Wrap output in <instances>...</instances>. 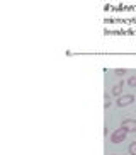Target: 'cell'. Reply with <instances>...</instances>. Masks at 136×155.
I'll return each instance as SVG.
<instances>
[{
  "instance_id": "cell-6",
  "label": "cell",
  "mask_w": 136,
  "mask_h": 155,
  "mask_svg": "<svg viewBox=\"0 0 136 155\" xmlns=\"http://www.w3.org/2000/svg\"><path fill=\"white\" fill-rule=\"evenodd\" d=\"M129 153H131V155H136V141H133L131 145H129Z\"/></svg>"
},
{
  "instance_id": "cell-9",
  "label": "cell",
  "mask_w": 136,
  "mask_h": 155,
  "mask_svg": "<svg viewBox=\"0 0 136 155\" xmlns=\"http://www.w3.org/2000/svg\"><path fill=\"white\" fill-rule=\"evenodd\" d=\"M112 155H116V153H112Z\"/></svg>"
},
{
  "instance_id": "cell-5",
  "label": "cell",
  "mask_w": 136,
  "mask_h": 155,
  "mask_svg": "<svg viewBox=\"0 0 136 155\" xmlns=\"http://www.w3.org/2000/svg\"><path fill=\"white\" fill-rule=\"evenodd\" d=\"M128 85L136 87V75H133V77H129V78H128Z\"/></svg>"
},
{
  "instance_id": "cell-4",
  "label": "cell",
  "mask_w": 136,
  "mask_h": 155,
  "mask_svg": "<svg viewBox=\"0 0 136 155\" xmlns=\"http://www.w3.org/2000/svg\"><path fill=\"white\" fill-rule=\"evenodd\" d=\"M122 94V82H118L116 85H112V96L119 97Z\"/></svg>"
},
{
  "instance_id": "cell-3",
  "label": "cell",
  "mask_w": 136,
  "mask_h": 155,
  "mask_svg": "<svg viewBox=\"0 0 136 155\" xmlns=\"http://www.w3.org/2000/svg\"><path fill=\"white\" fill-rule=\"evenodd\" d=\"M121 128H124L128 133H133L136 131V119H122Z\"/></svg>"
},
{
  "instance_id": "cell-8",
  "label": "cell",
  "mask_w": 136,
  "mask_h": 155,
  "mask_svg": "<svg viewBox=\"0 0 136 155\" xmlns=\"http://www.w3.org/2000/svg\"><path fill=\"white\" fill-rule=\"evenodd\" d=\"M111 106V99H109L107 96H105V102H104V107H109Z\"/></svg>"
},
{
  "instance_id": "cell-7",
  "label": "cell",
  "mask_w": 136,
  "mask_h": 155,
  "mask_svg": "<svg viewBox=\"0 0 136 155\" xmlns=\"http://www.w3.org/2000/svg\"><path fill=\"white\" fill-rule=\"evenodd\" d=\"M116 75H119V77H121V75H126V70H124V68H118V70H116Z\"/></svg>"
},
{
  "instance_id": "cell-1",
  "label": "cell",
  "mask_w": 136,
  "mask_h": 155,
  "mask_svg": "<svg viewBox=\"0 0 136 155\" xmlns=\"http://www.w3.org/2000/svg\"><path fill=\"white\" fill-rule=\"evenodd\" d=\"M126 137H128V131L124 128H119V130L111 133V141L112 143H122V141L126 140Z\"/></svg>"
},
{
  "instance_id": "cell-2",
  "label": "cell",
  "mask_w": 136,
  "mask_h": 155,
  "mask_svg": "<svg viewBox=\"0 0 136 155\" xmlns=\"http://www.w3.org/2000/svg\"><path fill=\"white\" fill-rule=\"evenodd\" d=\"M133 102H134V96H133V94H121V96L118 97V101H116V104H118L119 107H128V106H131Z\"/></svg>"
}]
</instances>
